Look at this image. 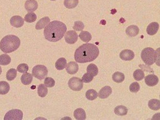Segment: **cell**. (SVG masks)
<instances>
[{
  "instance_id": "19",
  "label": "cell",
  "mask_w": 160,
  "mask_h": 120,
  "mask_svg": "<svg viewBox=\"0 0 160 120\" xmlns=\"http://www.w3.org/2000/svg\"><path fill=\"white\" fill-rule=\"evenodd\" d=\"M33 76L30 73H26L23 74L21 78L22 83L25 85L30 84L33 81Z\"/></svg>"
},
{
  "instance_id": "16",
  "label": "cell",
  "mask_w": 160,
  "mask_h": 120,
  "mask_svg": "<svg viewBox=\"0 0 160 120\" xmlns=\"http://www.w3.org/2000/svg\"><path fill=\"white\" fill-rule=\"evenodd\" d=\"M48 17H46L40 19L37 23L35 28L37 30H40L45 28L50 21Z\"/></svg>"
},
{
  "instance_id": "37",
  "label": "cell",
  "mask_w": 160,
  "mask_h": 120,
  "mask_svg": "<svg viewBox=\"0 0 160 120\" xmlns=\"http://www.w3.org/2000/svg\"><path fill=\"white\" fill-rule=\"evenodd\" d=\"M29 69V67L26 64H19L17 68V71L20 73H24L27 72Z\"/></svg>"
},
{
  "instance_id": "29",
  "label": "cell",
  "mask_w": 160,
  "mask_h": 120,
  "mask_svg": "<svg viewBox=\"0 0 160 120\" xmlns=\"http://www.w3.org/2000/svg\"><path fill=\"white\" fill-rule=\"evenodd\" d=\"M11 61L10 57L7 54H3L0 56V64L6 65L9 64Z\"/></svg>"
},
{
  "instance_id": "33",
  "label": "cell",
  "mask_w": 160,
  "mask_h": 120,
  "mask_svg": "<svg viewBox=\"0 0 160 120\" xmlns=\"http://www.w3.org/2000/svg\"><path fill=\"white\" fill-rule=\"evenodd\" d=\"M37 18L36 15L34 13H29L26 15L24 18V20L29 23L35 22Z\"/></svg>"
},
{
  "instance_id": "8",
  "label": "cell",
  "mask_w": 160,
  "mask_h": 120,
  "mask_svg": "<svg viewBox=\"0 0 160 120\" xmlns=\"http://www.w3.org/2000/svg\"><path fill=\"white\" fill-rule=\"evenodd\" d=\"M78 35L76 32L73 30L67 31L65 35V42L69 44H73L77 41Z\"/></svg>"
},
{
  "instance_id": "5",
  "label": "cell",
  "mask_w": 160,
  "mask_h": 120,
  "mask_svg": "<svg viewBox=\"0 0 160 120\" xmlns=\"http://www.w3.org/2000/svg\"><path fill=\"white\" fill-rule=\"evenodd\" d=\"M32 74L35 78L40 80H42L47 76L48 70L45 66L38 65L35 66L33 68Z\"/></svg>"
},
{
  "instance_id": "22",
  "label": "cell",
  "mask_w": 160,
  "mask_h": 120,
  "mask_svg": "<svg viewBox=\"0 0 160 120\" xmlns=\"http://www.w3.org/2000/svg\"><path fill=\"white\" fill-rule=\"evenodd\" d=\"M128 111L127 108L123 105L118 106L114 109L115 113L118 115L124 116L126 115Z\"/></svg>"
},
{
  "instance_id": "17",
  "label": "cell",
  "mask_w": 160,
  "mask_h": 120,
  "mask_svg": "<svg viewBox=\"0 0 160 120\" xmlns=\"http://www.w3.org/2000/svg\"><path fill=\"white\" fill-rule=\"evenodd\" d=\"M139 28L135 25L130 26L127 28L126 30L127 34L130 37H134L136 36L139 34Z\"/></svg>"
},
{
  "instance_id": "13",
  "label": "cell",
  "mask_w": 160,
  "mask_h": 120,
  "mask_svg": "<svg viewBox=\"0 0 160 120\" xmlns=\"http://www.w3.org/2000/svg\"><path fill=\"white\" fill-rule=\"evenodd\" d=\"M66 69L68 73L70 74H74L76 73L78 71V65L75 62H70L67 64Z\"/></svg>"
},
{
  "instance_id": "36",
  "label": "cell",
  "mask_w": 160,
  "mask_h": 120,
  "mask_svg": "<svg viewBox=\"0 0 160 120\" xmlns=\"http://www.w3.org/2000/svg\"><path fill=\"white\" fill-rule=\"evenodd\" d=\"M94 78V76L87 73H85L82 78V81L85 83H89L91 82Z\"/></svg>"
},
{
  "instance_id": "20",
  "label": "cell",
  "mask_w": 160,
  "mask_h": 120,
  "mask_svg": "<svg viewBox=\"0 0 160 120\" xmlns=\"http://www.w3.org/2000/svg\"><path fill=\"white\" fill-rule=\"evenodd\" d=\"M125 78L124 74L123 73L118 71L114 73L112 75L113 81L117 83H122L124 81Z\"/></svg>"
},
{
  "instance_id": "3",
  "label": "cell",
  "mask_w": 160,
  "mask_h": 120,
  "mask_svg": "<svg viewBox=\"0 0 160 120\" xmlns=\"http://www.w3.org/2000/svg\"><path fill=\"white\" fill-rule=\"evenodd\" d=\"M20 45V39L17 36L9 35L4 37L1 40L0 49L5 53H9L16 50Z\"/></svg>"
},
{
  "instance_id": "23",
  "label": "cell",
  "mask_w": 160,
  "mask_h": 120,
  "mask_svg": "<svg viewBox=\"0 0 160 120\" xmlns=\"http://www.w3.org/2000/svg\"><path fill=\"white\" fill-rule=\"evenodd\" d=\"M37 91L39 96L42 98L46 96L48 93L47 88L43 84H40L38 86Z\"/></svg>"
},
{
  "instance_id": "39",
  "label": "cell",
  "mask_w": 160,
  "mask_h": 120,
  "mask_svg": "<svg viewBox=\"0 0 160 120\" xmlns=\"http://www.w3.org/2000/svg\"><path fill=\"white\" fill-rule=\"evenodd\" d=\"M2 69L1 66H0V75H1L2 73Z\"/></svg>"
},
{
  "instance_id": "26",
  "label": "cell",
  "mask_w": 160,
  "mask_h": 120,
  "mask_svg": "<svg viewBox=\"0 0 160 120\" xmlns=\"http://www.w3.org/2000/svg\"><path fill=\"white\" fill-rule=\"evenodd\" d=\"M66 64L67 61L66 59L64 58H61L56 62L55 66L57 70H61L65 68Z\"/></svg>"
},
{
  "instance_id": "34",
  "label": "cell",
  "mask_w": 160,
  "mask_h": 120,
  "mask_svg": "<svg viewBox=\"0 0 160 120\" xmlns=\"http://www.w3.org/2000/svg\"><path fill=\"white\" fill-rule=\"evenodd\" d=\"M84 23L80 21L75 22L73 29L74 30L77 31H82L84 28Z\"/></svg>"
},
{
  "instance_id": "12",
  "label": "cell",
  "mask_w": 160,
  "mask_h": 120,
  "mask_svg": "<svg viewBox=\"0 0 160 120\" xmlns=\"http://www.w3.org/2000/svg\"><path fill=\"white\" fill-rule=\"evenodd\" d=\"M38 4L35 0H27L25 4V8L28 12H33L38 8Z\"/></svg>"
},
{
  "instance_id": "35",
  "label": "cell",
  "mask_w": 160,
  "mask_h": 120,
  "mask_svg": "<svg viewBox=\"0 0 160 120\" xmlns=\"http://www.w3.org/2000/svg\"><path fill=\"white\" fill-rule=\"evenodd\" d=\"M44 84L47 87L51 88L55 86V80L52 78L47 77L45 80Z\"/></svg>"
},
{
  "instance_id": "15",
  "label": "cell",
  "mask_w": 160,
  "mask_h": 120,
  "mask_svg": "<svg viewBox=\"0 0 160 120\" xmlns=\"http://www.w3.org/2000/svg\"><path fill=\"white\" fill-rule=\"evenodd\" d=\"M112 93L111 88L109 86H105L102 88L99 91L98 96L100 99H105L108 97Z\"/></svg>"
},
{
  "instance_id": "1",
  "label": "cell",
  "mask_w": 160,
  "mask_h": 120,
  "mask_svg": "<svg viewBox=\"0 0 160 120\" xmlns=\"http://www.w3.org/2000/svg\"><path fill=\"white\" fill-rule=\"evenodd\" d=\"M99 54V50L97 47L92 44L86 43L76 49L74 59L80 63L90 62L96 59Z\"/></svg>"
},
{
  "instance_id": "40",
  "label": "cell",
  "mask_w": 160,
  "mask_h": 120,
  "mask_svg": "<svg viewBox=\"0 0 160 120\" xmlns=\"http://www.w3.org/2000/svg\"><path fill=\"white\" fill-rule=\"evenodd\" d=\"M51 1H56V0H51Z\"/></svg>"
},
{
  "instance_id": "30",
  "label": "cell",
  "mask_w": 160,
  "mask_h": 120,
  "mask_svg": "<svg viewBox=\"0 0 160 120\" xmlns=\"http://www.w3.org/2000/svg\"><path fill=\"white\" fill-rule=\"evenodd\" d=\"M86 96L87 99L90 100H93L97 98L98 96L97 92L95 90L90 89L87 91Z\"/></svg>"
},
{
  "instance_id": "25",
  "label": "cell",
  "mask_w": 160,
  "mask_h": 120,
  "mask_svg": "<svg viewBox=\"0 0 160 120\" xmlns=\"http://www.w3.org/2000/svg\"><path fill=\"white\" fill-rule=\"evenodd\" d=\"M79 37L82 41L88 42L92 39L91 34L87 31H82L79 34Z\"/></svg>"
},
{
  "instance_id": "38",
  "label": "cell",
  "mask_w": 160,
  "mask_h": 120,
  "mask_svg": "<svg viewBox=\"0 0 160 120\" xmlns=\"http://www.w3.org/2000/svg\"><path fill=\"white\" fill-rule=\"evenodd\" d=\"M140 87L139 84L137 82H134L132 83L130 87V91L133 93H137L140 90Z\"/></svg>"
},
{
  "instance_id": "14",
  "label": "cell",
  "mask_w": 160,
  "mask_h": 120,
  "mask_svg": "<svg viewBox=\"0 0 160 120\" xmlns=\"http://www.w3.org/2000/svg\"><path fill=\"white\" fill-rule=\"evenodd\" d=\"M159 26V24L156 22H153L150 24L148 26L146 31L148 34L153 35L156 33Z\"/></svg>"
},
{
  "instance_id": "11",
  "label": "cell",
  "mask_w": 160,
  "mask_h": 120,
  "mask_svg": "<svg viewBox=\"0 0 160 120\" xmlns=\"http://www.w3.org/2000/svg\"><path fill=\"white\" fill-rule=\"evenodd\" d=\"M10 23L14 27L19 28L22 27L24 23L23 19L20 16H13L10 20Z\"/></svg>"
},
{
  "instance_id": "9",
  "label": "cell",
  "mask_w": 160,
  "mask_h": 120,
  "mask_svg": "<svg viewBox=\"0 0 160 120\" xmlns=\"http://www.w3.org/2000/svg\"><path fill=\"white\" fill-rule=\"evenodd\" d=\"M120 57L125 61H130L133 60L135 57L134 52L130 50L126 49L122 51L119 55Z\"/></svg>"
},
{
  "instance_id": "21",
  "label": "cell",
  "mask_w": 160,
  "mask_h": 120,
  "mask_svg": "<svg viewBox=\"0 0 160 120\" xmlns=\"http://www.w3.org/2000/svg\"><path fill=\"white\" fill-rule=\"evenodd\" d=\"M9 84L5 81L0 82V95H4L8 93L10 90Z\"/></svg>"
},
{
  "instance_id": "4",
  "label": "cell",
  "mask_w": 160,
  "mask_h": 120,
  "mask_svg": "<svg viewBox=\"0 0 160 120\" xmlns=\"http://www.w3.org/2000/svg\"><path fill=\"white\" fill-rule=\"evenodd\" d=\"M157 53L152 48L148 47L144 48L142 51L141 58L144 62L147 65H151L156 60Z\"/></svg>"
},
{
  "instance_id": "6",
  "label": "cell",
  "mask_w": 160,
  "mask_h": 120,
  "mask_svg": "<svg viewBox=\"0 0 160 120\" xmlns=\"http://www.w3.org/2000/svg\"><path fill=\"white\" fill-rule=\"evenodd\" d=\"M69 88L74 91H79L83 87V83L82 80L76 77L71 78L68 82Z\"/></svg>"
},
{
  "instance_id": "24",
  "label": "cell",
  "mask_w": 160,
  "mask_h": 120,
  "mask_svg": "<svg viewBox=\"0 0 160 120\" xmlns=\"http://www.w3.org/2000/svg\"><path fill=\"white\" fill-rule=\"evenodd\" d=\"M148 106L149 108L153 110H158L160 108V101L155 99L151 100L148 102Z\"/></svg>"
},
{
  "instance_id": "31",
  "label": "cell",
  "mask_w": 160,
  "mask_h": 120,
  "mask_svg": "<svg viewBox=\"0 0 160 120\" xmlns=\"http://www.w3.org/2000/svg\"><path fill=\"white\" fill-rule=\"evenodd\" d=\"M17 71L15 69H11L7 72L6 78L8 81H12L17 76Z\"/></svg>"
},
{
  "instance_id": "32",
  "label": "cell",
  "mask_w": 160,
  "mask_h": 120,
  "mask_svg": "<svg viewBox=\"0 0 160 120\" xmlns=\"http://www.w3.org/2000/svg\"><path fill=\"white\" fill-rule=\"evenodd\" d=\"M133 77L136 81H141L144 77V72L141 69L136 70L133 73Z\"/></svg>"
},
{
  "instance_id": "28",
  "label": "cell",
  "mask_w": 160,
  "mask_h": 120,
  "mask_svg": "<svg viewBox=\"0 0 160 120\" xmlns=\"http://www.w3.org/2000/svg\"><path fill=\"white\" fill-rule=\"evenodd\" d=\"M87 73L92 75L94 77L96 76L98 73V69L95 64H89L87 69Z\"/></svg>"
},
{
  "instance_id": "2",
  "label": "cell",
  "mask_w": 160,
  "mask_h": 120,
  "mask_svg": "<svg viewBox=\"0 0 160 120\" xmlns=\"http://www.w3.org/2000/svg\"><path fill=\"white\" fill-rule=\"evenodd\" d=\"M67 29L66 26L63 22L58 21H53L45 29L44 36L48 41L56 42L63 38Z\"/></svg>"
},
{
  "instance_id": "7",
  "label": "cell",
  "mask_w": 160,
  "mask_h": 120,
  "mask_svg": "<svg viewBox=\"0 0 160 120\" xmlns=\"http://www.w3.org/2000/svg\"><path fill=\"white\" fill-rule=\"evenodd\" d=\"M23 117V113L20 110L13 109L9 111L5 115L4 119L21 120Z\"/></svg>"
},
{
  "instance_id": "18",
  "label": "cell",
  "mask_w": 160,
  "mask_h": 120,
  "mask_svg": "<svg viewBox=\"0 0 160 120\" xmlns=\"http://www.w3.org/2000/svg\"><path fill=\"white\" fill-rule=\"evenodd\" d=\"M73 115L77 120H84L86 118V112L83 109L81 108L76 109L74 112Z\"/></svg>"
},
{
  "instance_id": "10",
  "label": "cell",
  "mask_w": 160,
  "mask_h": 120,
  "mask_svg": "<svg viewBox=\"0 0 160 120\" xmlns=\"http://www.w3.org/2000/svg\"><path fill=\"white\" fill-rule=\"evenodd\" d=\"M159 79L158 77L154 74H149L145 78L146 84L149 87H153L158 84Z\"/></svg>"
},
{
  "instance_id": "27",
  "label": "cell",
  "mask_w": 160,
  "mask_h": 120,
  "mask_svg": "<svg viewBox=\"0 0 160 120\" xmlns=\"http://www.w3.org/2000/svg\"><path fill=\"white\" fill-rule=\"evenodd\" d=\"M78 2V0H64V5L66 8L72 9L76 7Z\"/></svg>"
}]
</instances>
